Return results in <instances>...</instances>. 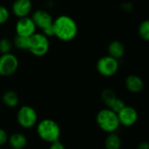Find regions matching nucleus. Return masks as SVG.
Segmentation results:
<instances>
[{
    "mask_svg": "<svg viewBox=\"0 0 149 149\" xmlns=\"http://www.w3.org/2000/svg\"><path fill=\"white\" fill-rule=\"evenodd\" d=\"M121 145V139L116 133L108 134L104 141V146L106 149H120Z\"/></svg>",
    "mask_w": 149,
    "mask_h": 149,
    "instance_id": "2eb2a0df",
    "label": "nucleus"
},
{
    "mask_svg": "<svg viewBox=\"0 0 149 149\" xmlns=\"http://www.w3.org/2000/svg\"><path fill=\"white\" fill-rule=\"evenodd\" d=\"M31 19L33 20L37 28L43 30L45 27H48L52 24L53 17L52 15L45 10H37L31 15Z\"/></svg>",
    "mask_w": 149,
    "mask_h": 149,
    "instance_id": "9b49d317",
    "label": "nucleus"
},
{
    "mask_svg": "<svg viewBox=\"0 0 149 149\" xmlns=\"http://www.w3.org/2000/svg\"><path fill=\"white\" fill-rule=\"evenodd\" d=\"M11 149H12V148H11Z\"/></svg>",
    "mask_w": 149,
    "mask_h": 149,
    "instance_id": "cd10ccee",
    "label": "nucleus"
},
{
    "mask_svg": "<svg viewBox=\"0 0 149 149\" xmlns=\"http://www.w3.org/2000/svg\"><path fill=\"white\" fill-rule=\"evenodd\" d=\"M29 38L27 37H22V36H18L16 35V37L14 38L12 43L13 45L15 47H17L18 50L21 51H28L29 48Z\"/></svg>",
    "mask_w": 149,
    "mask_h": 149,
    "instance_id": "a211bd4d",
    "label": "nucleus"
},
{
    "mask_svg": "<svg viewBox=\"0 0 149 149\" xmlns=\"http://www.w3.org/2000/svg\"><path fill=\"white\" fill-rule=\"evenodd\" d=\"M17 121L23 128H32L38 122V113L32 107L28 105L22 106L17 113Z\"/></svg>",
    "mask_w": 149,
    "mask_h": 149,
    "instance_id": "39448f33",
    "label": "nucleus"
},
{
    "mask_svg": "<svg viewBox=\"0 0 149 149\" xmlns=\"http://www.w3.org/2000/svg\"><path fill=\"white\" fill-rule=\"evenodd\" d=\"M13 47V43L7 38H3L0 39V52L1 54L9 53L11 52Z\"/></svg>",
    "mask_w": 149,
    "mask_h": 149,
    "instance_id": "aec40b11",
    "label": "nucleus"
},
{
    "mask_svg": "<svg viewBox=\"0 0 149 149\" xmlns=\"http://www.w3.org/2000/svg\"><path fill=\"white\" fill-rule=\"evenodd\" d=\"M19 61L17 56L11 52L0 56V76L9 77L13 75L18 69Z\"/></svg>",
    "mask_w": 149,
    "mask_h": 149,
    "instance_id": "0eeeda50",
    "label": "nucleus"
},
{
    "mask_svg": "<svg viewBox=\"0 0 149 149\" xmlns=\"http://www.w3.org/2000/svg\"><path fill=\"white\" fill-rule=\"evenodd\" d=\"M32 10L31 0H14L11 5L12 14L20 18L28 17Z\"/></svg>",
    "mask_w": 149,
    "mask_h": 149,
    "instance_id": "9d476101",
    "label": "nucleus"
},
{
    "mask_svg": "<svg viewBox=\"0 0 149 149\" xmlns=\"http://www.w3.org/2000/svg\"><path fill=\"white\" fill-rule=\"evenodd\" d=\"M52 28L54 37L64 42L73 40L79 32L76 21L68 15H60L53 19Z\"/></svg>",
    "mask_w": 149,
    "mask_h": 149,
    "instance_id": "f257e3e1",
    "label": "nucleus"
},
{
    "mask_svg": "<svg viewBox=\"0 0 149 149\" xmlns=\"http://www.w3.org/2000/svg\"><path fill=\"white\" fill-rule=\"evenodd\" d=\"M2 100H3V103L6 107L13 108L18 105L19 98L16 92H14L12 90H8L3 93V94L2 96Z\"/></svg>",
    "mask_w": 149,
    "mask_h": 149,
    "instance_id": "dca6fc26",
    "label": "nucleus"
},
{
    "mask_svg": "<svg viewBox=\"0 0 149 149\" xmlns=\"http://www.w3.org/2000/svg\"><path fill=\"white\" fill-rule=\"evenodd\" d=\"M8 139H9V135L7 132L0 127V147H3L6 143H8Z\"/></svg>",
    "mask_w": 149,
    "mask_h": 149,
    "instance_id": "5701e85b",
    "label": "nucleus"
},
{
    "mask_svg": "<svg viewBox=\"0 0 149 149\" xmlns=\"http://www.w3.org/2000/svg\"><path fill=\"white\" fill-rule=\"evenodd\" d=\"M138 33L140 38L144 40L145 42H148L149 40V20L146 19L142 21L138 28Z\"/></svg>",
    "mask_w": 149,
    "mask_h": 149,
    "instance_id": "6ab92c4d",
    "label": "nucleus"
},
{
    "mask_svg": "<svg viewBox=\"0 0 149 149\" xmlns=\"http://www.w3.org/2000/svg\"><path fill=\"white\" fill-rule=\"evenodd\" d=\"M137 149H149V143L148 141H141L138 145Z\"/></svg>",
    "mask_w": 149,
    "mask_h": 149,
    "instance_id": "bb28decb",
    "label": "nucleus"
},
{
    "mask_svg": "<svg viewBox=\"0 0 149 149\" xmlns=\"http://www.w3.org/2000/svg\"><path fill=\"white\" fill-rule=\"evenodd\" d=\"M120 8L125 12H132L134 10V4L131 2H124L120 4Z\"/></svg>",
    "mask_w": 149,
    "mask_h": 149,
    "instance_id": "b1692460",
    "label": "nucleus"
},
{
    "mask_svg": "<svg viewBox=\"0 0 149 149\" xmlns=\"http://www.w3.org/2000/svg\"><path fill=\"white\" fill-rule=\"evenodd\" d=\"M107 52L109 56L116 59H120L125 54V46L120 41L113 40L107 46Z\"/></svg>",
    "mask_w": 149,
    "mask_h": 149,
    "instance_id": "4468645a",
    "label": "nucleus"
},
{
    "mask_svg": "<svg viewBox=\"0 0 149 149\" xmlns=\"http://www.w3.org/2000/svg\"><path fill=\"white\" fill-rule=\"evenodd\" d=\"M126 106L125 102L123 101V100L120 99V98H117V100L114 101V103L113 104V106L110 107L111 110H113V112H115L116 113H118L124 107Z\"/></svg>",
    "mask_w": 149,
    "mask_h": 149,
    "instance_id": "4be33fe9",
    "label": "nucleus"
},
{
    "mask_svg": "<svg viewBox=\"0 0 149 149\" xmlns=\"http://www.w3.org/2000/svg\"><path fill=\"white\" fill-rule=\"evenodd\" d=\"M144 81L143 79L135 74H131L126 78L125 86L127 91L132 93H140L144 89Z\"/></svg>",
    "mask_w": 149,
    "mask_h": 149,
    "instance_id": "f8f14e48",
    "label": "nucleus"
},
{
    "mask_svg": "<svg viewBox=\"0 0 149 149\" xmlns=\"http://www.w3.org/2000/svg\"><path fill=\"white\" fill-rule=\"evenodd\" d=\"M8 143L12 149H24L26 147L28 141L24 134L13 133L9 136Z\"/></svg>",
    "mask_w": 149,
    "mask_h": 149,
    "instance_id": "ddd939ff",
    "label": "nucleus"
},
{
    "mask_svg": "<svg viewBox=\"0 0 149 149\" xmlns=\"http://www.w3.org/2000/svg\"><path fill=\"white\" fill-rule=\"evenodd\" d=\"M49 149H65V145L58 140L50 144Z\"/></svg>",
    "mask_w": 149,
    "mask_h": 149,
    "instance_id": "a878e982",
    "label": "nucleus"
},
{
    "mask_svg": "<svg viewBox=\"0 0 149 149\" xmlns=\"http://www.w3.org/2000/svg\"><path fill=\"white\" fill-rule=\"evenodd\" d=\"M117 115L120 124L127 127L135 125L139 118L137 110L134 107L127 105L117 113Z\"/></svg>",
    "mask_w": 149,
    "mask_h": 149,
    "instance_id": "1a4fd4ad",
    "label": "nucleus"
},
{
    "mask_svg": "<svg viewBox=\"0 0 149 149\" xmlns=\"http://www.w3.org/2000/svg\"><path fill=\"white\" fill-rule=\"evenodd\" d=\"M100 98H101V100L103 101V103L107 106V107L110 108L113 106V104L114 103V101L117 100L118 97L113 90H112L110 88H106L101 92Z\"/></svg>",
    "mask_w": 149,
    "mask_h": 149,
    "instance_id": "f3484780",
    "label": "nucleus"
},
{
    "mask_svg": "<svg viewBox=\"0 0 149 149\" xmlns=\"http://www.w3.org/2000/svg\"><path fill=\"white\" fill-rule=\"evenodd\" d=\"M10 18V11L7 7L0 5V25L4 24Z\"/></svg>",
    "mask_w": 149,
    "mask_h": 149,
    "instance_id": "412c9836",
    "label": "nucleus"
},
{
    "mask_svg": "<svg viewBox=\"0 0 149 149\" xmlns=\"http://www.w3.org/2000/svg\"><path fill=\"white\" fill-rule=\"evenodd\" d=\"M37 134L38 137L46 143L58 141L61 134L59 125L52 119H44L37 123Z\"/></svg>",
    "mask_w": 149,
    "mask_h": 149,
    "instance_id": "f03ea898",
    "label": "nucleus"
},
{
    "mask_svg": "<svg viewBox=\"0 0 149 149\" xmlns=\"http://www.w3.org/2000/svg\"><path fill=\"white\" fill-rule=\"evenodd\" d=\"M50 49L49 38L42 32H35L29 38L28 51L35 57L45 56Z\"/></svg>",
    "mask_w": 149,
    "mask_h": 149,
    "instance_id": "20e7f679",
    "label": "nucleus"
},
{
    "mask_svg": "<svg viewBox=\"0 0 149 149\" xmlns=\"http://www.w3.org/2000/svg\"><path fill=\"white\" fill-rule=\"evenodd\" d=\"M42 33L47 37L48 38H52V37H54V32H53V28H52V24L48 26V27H45L42 30Z\"/></svg>",
    "mask_w": 149,
    "mask_h": 149,
    "instance_id": "393cba45",
    "label": "nucleus"
},
{
    "mask_svg": "<svg viewBox=\"0 0 149 149\" xmlns=\"http://www.w3.org/2000/svg\"><path fill=\"white\" fill-rule=\"evenodd\" d=\"M120 68L119 59H116L109 55L101 57L96 63L97 72L103 77L114 76Z\"/></svg>",
    "mask_w": 149,
    "mask_h": 149,
    "instance_id": "423d86ee",
    "label": "nucleus"
},
{
    "mask_svg": "<svg viewBox=\"0 0 149 149\" xmlns=\"http://www.w3.org/2000/svg\"><path fill=\"white\" fill-rule=\"evenodd\" d=\"M96 123L98 127L105 133H116L120 124L118 115L110 108H103L96 114Z\"/></svg>",
    "mask_w": 149,
    "mask_h": 149,
    "instance_id": "7ed1b4c3",
    "label": "nucleus"
},
{
    "mask_svg": "<svg viewBox=\"0 0 149 149\" xmlns=\"http://www.w3.org/2000/svg\"><path fill=\"white\" fill-rule=\"evenodd\" d=\"M15 31L17 35L22 37L30 38L35 32H37V26L31 17H24L18 18L15 25Z\"/></svg>",
    "mask_w": 149,
    "mask_h": 149,
    "instance_id": "6e6552de",
    "label": "nucleus"
}]
</instances>
